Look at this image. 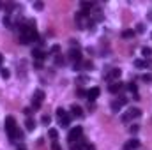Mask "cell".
Wrapping results in <instances>:
<instances>
[{"label":"cell","instance_id":"6da1fadb","mask_svg":"<svg viewBox=\"0 0 152 150\" xmlns=\"http://www.w3.org/2000/svg\"><path fill=\"white\" fill-rule=\"evenodd\" d=\"M5 131H7V134H9V138L14 141V140H21L23 138V133L18 129V125H16V120L12 118V117H7L5 118Z\"/></svg>","mask_w":152,"mask_h":150},{"label":"cell","instance_id":"7a4b0ae2","mask_svg":"<svg viewBox=\"0 0 152 150\" xmlns=\"http://www.w3.org/2000/svg\"><path fill=\"white\" fill-rule=\"evenodd\" d=\"M57 117H58V125H60V127H69V124H71V115H67L62 108H58V110H57Z\"/></svg>","mask_w":152,"mask_h":150},{"label":"cell","instance_id":"3957f363","mask_svg":"<svg viewBox=\"0 0 152 150\" xmlns=\"http://www.w3.org/2000/svg\"><path fill=\"white\" fill-rule=\"evenodd\" d=\"M140 117H142V110H140V108H129L126 115L120 117V120H122V122H129V120H133V118H140Z\"/></svg>","mask_w":152,"mask_h":150},{"label":"cell","instance_id":"277c9868","mask_svg":"<svg viewBox=\"0 0 152 150\" xmlns=\"http://www.w3.org/2000/svg\"><path fill=\"white\" fill-rule=\"evenodd\" d=\"M81 136H83V129H81L80 125L73 127V129L69 131V134H67V141H69V145H71V143H75V141H78Z\"/></svg>","mask_w":152,"mask_h":150},{"label":"cell","instance_id":"5b68a950","mask_svg":"<svg viewBox=\"0 0 152 150\" xmlns=\"http://www.w3.org/2000/svg\"><path fill=\"white\" fill-rule=\"evenodd\" d=\"M124 104H127V99H126L124 95H120L118 99H115L113 103H112V111L113 113H120V110H122Z\"/></svg>","mask_w":152,"mask_h":150},{"label":"cell","instance_id":"8992f818","mask_svg":"<svg viewBox=\"0 0 152 150\" xmlns=\"http://www.w3.org/2000/svg\"><path fill=\"white\" fill-rule=\"evenodd\" d=\"M103 78H104V81H110V83L118 81V78H120V69H112L110 73H106Z\"/></svg>","mask_w":152,"mask_h":150},{"label":"cell","instance_id":"52a82bcc","mask_svg":"<svg viewBox=\"0 0 152 150\" xmlns=\"http://www.w3.org/2000/svg\"><path fill=\"white\" fill-rule=\"evenodd\" d=\"M32 57H34V58L37 60V64H41V62H42V60H44V58H46L48 55H46V53H44L42 50H39V48H34V50H32Z\"/></svg>","mask_w":152,"mask_h":150},{"label":"cell","instance_id":"ba28073f","mask_svg":"<svg viewBox=\"0 0 152 150\" xmlns=\"http://www.w3.org/2000/svg\"><path fill=\"white\" fill-rule=\"evenodd\" d=\"M122 88H124V83H122V81H113V83L108 85V90H110L112 94H118Z\"/></svg>","mask_w":152,"mask_h":150},{"label":"cell","instance_id":"9c48e42d","mask_svg":"<svg viewBox=\"0 0 152 150\" xmlns=\"http://www.w3.org/2000/svg\"><path fill=\"white\" fill-rule=\"evenodd\" d=\"M138 149H140V141H138L136 138L126 141V145H124V150H138Z\"/></svg>","mask_w":152,"mask_h":150},{"label":"cell","instance_id":"30bf717a","mask_svg":"<svg viewBox=\"0 0 152 150\" xmlns=\"http://www.w3.org/2000/svg\"><path fill=\"white\" fill-rule=\"evenodd\" d=\"M99 94H101V90H99L97 87H94V88H90V90L87 92V97H88V101H90V103H94V101L99 97Z\"/></svg>","mask_w":152,"mask_h":150},{"label":"cell","instance_id":"8fae6325","mask_svg":"<svg viewBox=\"0 0 152 150\" xmlns=\"http://www.w3.org/2000/svg\"><path fill=\"white\" fill-rule=\"evenodd\" d=\"M69 58H71V60H73L75 64H78V62H81V51H80L78 48H76V50L73 48V50L69 51Z\"/></svg>","mask_w":152,"mask_h":150},{"label":"cell","instance_id":"7c38bea8","mask_svg":"<svg viewBox=\"0 0 152 150\" xmlns=\"http://www.w3.org/2000/svg\"><path fill=\"white\" fill-rule=\"evenodd\" d=\"M85 145H87V140L81 136L76 143H71V150H83V149H85Z\"/></svg>","mask_w":152,"mask_h":150},{"label":"cell","instance_id":"4fadbf2b","mask_svg":"<svg viewBox=\"0 0 152 150\" xmlns=\"http://www.w3.org/2000/svg\"><path fill=\"white\" fill-rule=\"evenodd\" d=\"M71 113H73V117H78V118H83V115H85V113H83V110H81L80 106H76V104H73V106H71Z\"/></svg>","mask_w":152,"mask_h":150},{"label":"cell","instance_id":"5bb4252c","mask_svg":"<svg viewBox=\"0 0 152 150\" xmlns=\"http://www.w3.org/2000/svg\"><path fill=\"white\" fill-rule=\"evenodd\" d=\"M152 62L149 60H134V67H138V69H145V67H151Z\"/></svg>","mask_w":152,"mask_h":150},{"label":"cell","instance_id":"9a60e30c","mask_svg":"<svg viewBox=\"0 0 152 150\" xmlns=\"http://www.w3.org/2000/svg\"><path fill=\"white\" fill-rule=\"evenodd\" d=\"M25 127H27L28 131H34V129H36V120H34L32 117H27V122H25Z\"/></svg>","mask_w":152,"mask_h":150},{"label":"cell","instance_id":"2e32d148","mask_svg":"<svg viewBox=\"0 0 152 150\" xmlns=\"http://www.w3.org/2000/svg\"><path fill=\"white\" fill-rule=\"evenodd\" d=\"M34 97L42 103V99H44V92H42V90H36V92H34Z\"/></svg>","mask_w":152,"mask_h":150},{"label":"cell","instance_id":"e0dca14e","mask_svg":"<svg viewBox=\"0 0 152 150\" xmlns=\"http://www.w3.org/2000/svg\"><path fill=\"white\" fill-rule=\"evenodd\" d=\"M55 64H57V66H64V64H66V58H64L62 55H57V58H55Z\"/></svg>","mask_w":152,"mask_h":150},{"label":"cell","instance_id":"ac0fdd59","mask_svg":"<svg viewBox=\"0 0 152 150\" xmlns=\"http://www.w3.org/2000/svg\"><path fill=\"white\" fill-rule=\"evenodd\" d=\"M41 104H42V103H41L39 99L32 97V108H34V110H39V108H41Z\"/></svg>","mask_w":152,"mask_h":150},{"label":"cell","instance_id":"d6986e66","mask_svg":"<svg viewBox=\"0 0 152 150\" xmlns=\"http://www.w3.org/2000/svg\"><path fill=\"white\" fill-rule=\"evenodd\" d=\"M133 36H134V30H124L122 32V37H126V39L133 37Z\"/></svg>","mask_w":152,"mask_h":150},{"label":"cell","instance_id":"ffe728a7","mask_svg":"<svg viewBox=\"0 0 152 150\" xmlns=\"http://www.w3.org/2000/svg\"><path fill=\"white\" fill-rule=\"evenodd\" d=\"M48 134H50V138H51L53 141H57V136H58V133H57L55 129H50V133H48Z\"/></svg>","mask_w":152,"mask_h":150},{"label":"cell","instance_id":"44dd1931","mask_svg":"<svg viewBox=\"0 0 152 150\" xmlns=\"http://www.w3.org/2000/svg\"><path fill=\"white\" fill-rule=\"evenodd\" d=\"M127 88H129V90H131V92H133V94H134V95H136V94H138V87H136V85H134V83H129V87H127Z\"/></svg>","mask_w":152,"mask_h":150},{"label":"cell","instance_id":"7402d4cb","mask_svg":"<svg viewBox=\"0 0 152 150\" xmlns=\"http://www.w3.org/2000/svg\"><path fill=\"white\" fill-rule=\"evenodd\" d=\"M151 53H152V50L151 48H147V46L142 50V55H143V57H151Z\"/></svg>","mask_w":152,"mask_h":150},{"label":"cell","instance_id":"603a6c76","mask_svg":"<svg viewBox=\"0 0 152 150\" xmlns=\"http://www.w3.org/2000/svg\"><path fill=\"white\" fill-rule=\"evenodd\" d=\"M0 74H2V78H5V79H7V78L11 76V73H9V69H0Z\"/></svg>","mask_w":152,"mask_h":150},{"label":"cell","instance_id":"cb8c5ba5","mask_svg":"<svg viewBox=\"0 0 152 150\" xmlns=\"http://www.w3.org/2000/svg\"><path fill=\"white\" fill-rule=\"evenodd\" d=\"M136 32H138V34H143V32H145V27H143V23H138V25H136Z\"/></svg>","mask_w":152,"mask_h":150},{"label":"cell","instance_id":"d4e9b609","mask_svg":"<svg viewBox=\"0 0 152 150\" xmlns=\"http://www.w3.org/2000/svg\"><path fill=\"white\" fill-rule=\"evenodd\" d=\"M92 67H94V66H92V62H88V60H87V62H83V69H85V71H90Z\"/></svg>","mask_w":152,"mask_h":150},{"label":"cell","instance_id":"484cf974","mask_svg":"<svg viewBox=\"0 0 152 150\" xmlns=\"http://www.w3.org/2000/svg\"><path fill=\"white\" fill-rule=\"evenodd\" d=\"M41 122H42V124H44V125H50V122H51V118H50V117H48V115H44V117H42V118H41Z\"/></svg>","mask_w":152,"mask_h":150},{"label":"cell","instance_id":"4316f807","mask_svg":"<svg viewBox=\"0 0 152 150\" xmlns=\"http://www.w3.org/2000/svg\"><path fill=\"white\" fill-rule=\"evenodd\" d=\"M138 129H140V125H136V124H134V125H131V127H129V133H131V134H136V133H138Z\"/></svg>","mask_w":152,"mask_h":150},{"label":"cell","instance_id":"83f0119b","mask_svg":"<svg viewBox=\"0 0 152 150\" xmlns=\"http://www.w3.org/2000/svg\"><path fill=\"white\" fill-rule=\"evenodd\" d=\"M142 79H143L145 83H152V74H143L142 76Z\"/></svg>","mask_w":152,"mask_h":150},{"label":"cell","instance_id":"f1b7e54d","mask_svg":"<svg viewBox=\"0 0 152 150\" xmlns=\"http://www.w3.org/2000/svg\"><path fill=\"white\" fill-rule=\"evenodd\" d=\"M60 51V46H53L51 50H50V55H55V53H58Z\"/></svg>","mask_w":152,"mask_h":150},{"label":"cell","instance_id":"f546056e","mask_svg":"<svg viewBox=\"0 0 152 150\" xmlns=\"http://www.w3.org/2000/svg\"><path fill=\"white\" fill-rule=\"evenodd\" d=\"M51 150H62L60 145H58V141H51Z\"/></svg>","mask_w":152,"mask_h":150},{"label":"cell","instance_id":"4dcf8cb0","mask_svg":"<svg viewBox=\"0 0 152 150\" xmlns=\"http://www.w3.org/2000/svg\"><path fill=\"white\" fill-rule=\"evenodd\" d=\"M78 95H80V97H87V92H85L83 88H78Z\"/></svg>","mask_w":152,"mask_h":150},{"label":"cell","instance_id":"1f68e13d","mask_svg":"<svg viewBox=\"0 0 152 150\" xmlns=\"http://www.w3.org/2000/svg\"><path fill=\"white\" fill-rule=\"evenodd\" d=\"M34 7H36V9H39V11H41V9H42L44 5H42V2H36V4H34Z\"/></svg>","mask_w":152,"mask_h":150},{"label":"cell","instance_id":"d6a6232c","mask_svg":"<svg viewBox=\"0 0 152 150\" xmlns=\"http://www.w3.org/2000/svg\"><path fill=\"white\" fill-rule=\"evenodd\" d=\"M83 150H96V147H94V145H90V143H87V145H85V149Z\"/></svg>","mask_w":152,"mask_h":150},{"label":"cell","instance_id":"836d02e7","mask_svg":"<svg viewBox=\"0 0 152 150\" xmlns=\"http://www.w3.org/2000/svg\"><path fill=\"white\" fill-rule=\"evenodd\" d=\"M23 113H25L27 117H30V115H32V110H30V108H25V110H23Z\"/></svg>","mask_w":152,"mask_h":150},{"label":"cell","instance_id":"e575fe53","mask_svg":"<svg viewBox=\"0 0 152 150\" xmlns=\"http://www.w3.org/2000/svg\"><path fill=\"white\" fill-rule=\"evenodd\" d=\"M2 60H4V57H2V53H0V66H2Z\"/></svg>","mask_w":152,"mask_h":150}]
</instances>
